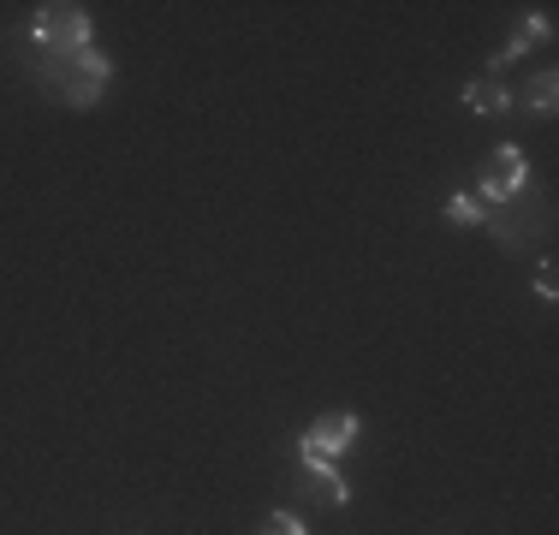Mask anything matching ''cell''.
Segmentation results:
<instances>
[{
	"label": "cell",
	"mask_w": 559,
	"mask_h": 535,
	"mask_svg": "<svg viewBox=\"0 0 559 535\" xmlns=\"http://www.w3.org/2000/svg\"><path fill=\"white\" fill-rule=\"evenodd\" d=\"M36 78H43V90L55 102H66V107H96L102 96H108L114 66L102 60L96 48H72V54H48Z\"/></svg>",
	"instance_id": "1"
},
{
	"label": "cell",
	"mask_w": 559,
	"mask_h": 535,
	"mask_svg": "<svg viewBox=\"0 0 559 535\" xmlns=\"http://www.w3.org/2000/svg\"><path fill=\"white\" fill-rule=\"evenodd\" d=\"M483 226L500 238V250H524V245H536V238H548V209L542 203L524 209V197H506V203L483 209Z\"/></svg>",
	"instance_id": "2"
},
{
	"label": "cell",
	"mask_w": 559,
	"mask_h": 535,
	"mask_svg": "<svg viewBox=\"0 0 559 535\" xmlns=\"http://www.w3.org/2000/svg\"><path fill=\"white\" fill-rule=\"evenodd\" d=\"M36 43L48 54L90 48V12L78 7V0H48V7H36Z\"/></svg>",
	"instance_id": "3"
},
{
	"label": "cell",
	"mask_w": 559,
	"mask_h": 535,
	"mask_svg": "<svg viewBox=\"0 0 559 535\" xmlns=\"http://www.w3.org/2000/svg\"><path fill=\"white\" fill-rule=\"evenodd\" d=\"M524 191H530V160L518 143H500L483 173V203H506V197H524Z\"/></svg>",
	"instance_id": "4"
},
{
	"label": "cell",
	"mask_w": 559,
	"mask_h": 535,
	"mask_svg": "<svg viewBox=\"0 0 559 535\" xmlns=\"http://www.w3.org/2000/svg\"><path fill=\"white\" fill-rule=\"evenodd\" d=\"M357 428H364V423H357L352 411H328V417H316L310 428H304V447H298V452H322V459H340V452L357 440Z\"/></svg>",
	"instance_id": "5"
},
{
	"label": "cell",
	"mask_w": 559,
	"mask_h": 535,
	"mask_svg": "<svg viewBox=\"0 0 559 535\" xmlns=\"http://www.w3.org/2000/svg\"><path fill=\"white\" fill-rule=\"evenodd\" d=\"M512 102L518 96L500 84V78H471V84H464V107H476V114H506Z\"/></svg>",
	"instance_id": "6"
},
{
	"label": "cell",
	"mask_w": 559,
	"mask_h": 535,
	"mask_svg": "<svg viewBox=\"0 0 559 535\" xmlns=\"http://www.w3.org/2000/svg\"><path fill=\"white\" fill-rule=\"evenodd\" d=\"M554 102H559V78L554 72H536L524 84V107H530V114H554Z\"/></svg>",
	"instance_id": "7"
},
{
	"label": "cell",
	"mask_w": 559,
	"mask_h": 535,
	"mask_svg": "<svg viewBox=\"0 0 559 535\" xmlns=\"http://www.w3.org/2000/svg\"><path fill=\"white\" fill-rule=\"evenodd\" d=\"M447 221L452 226H476V221H483V203H476L471 191H452L447 197Z\"/></svg>",
	"instance_id": "8"
},
{
	"label": "cell",
	"mask_w": 559,
	"mask_h": 535,
	"mask_svg": "<svg viewBox=\"0 0 559 535\" xmlns=\"http://www.w3.org/2000/svg\"><path fill=\"white\" fill-rule=\"evenodd\" d=\"M257 535H310V530H304V518H292V512H269Z\"/></svg>",
	"instance_id": "9"
},
{
	"label": "cell",
	"mask_w": 559,
	"mask_h": 535,
	"mask_svg": "<svg viewBox=\"0 0 559 535\" xmlns=\"http://www.w3.org/2000/svg\"><path fill=\"white\" fill-rule=\"evenodd\" d=\"M536 292L554 304V292H559V274H554V262H542V274H536Z\"/></svg>",
	"instance_id": "10"
}]
</instances>
